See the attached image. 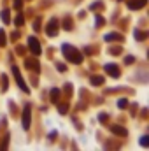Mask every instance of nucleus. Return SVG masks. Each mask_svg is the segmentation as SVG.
I'll list each match as a JSON object with an SVG mask.
<instances>
[{
  "label": "nucleus",
  "instance_id": "obj_1",
  "mask_svg": "<svg viewBox=\"0 0 149 151\" xmlns=\"http://www.w3.org/2000/svg\"><path fill=\"white\" fill-rule=\"evenodd\" d=\"M12 72H14V76H16V79H18V84H19V88H23L25 91H28L27 84L23 83V79H21V76H19V72H18V69H16V67H12Z\"/></svg>",
  "mask_w": 149,
  "mask_h": 151
},
{
  "label": "nucleus",
  "instance_id": "obj_2",
  "mask_svg": "<svg viewBox=\"0 0 149 151\" xmlns=\"http://www.w3.org/2000/svg\"><path fill=\"white\" fill-rule=\"evenodd\" d=\"M30 47H32V53H35V55H39V53H40V44H39L34 37L30 39Z\"/></svg>",
  "mask_w": 149,
  "mask_h": 151
},
{
  "label": "nucleus",
  "instance_id": "obj_3",
  "mask_svg": "<svg viewBox=\"0 0 149 151\" xmlns=\"http://www.w3.org/2000/svg\"><path fill=\"white\" fill-rule=\"evenodd\" d=\"M23 127H30V107H25V116H23Z\"/></svg>",
  "mask_w": 149,
  "mask_h": 151
},
{
  "label": "nucleus",
  "instance_id": "obj_4",
  "mask_svg": "<svg viewBox=\"0 0 149 151\" xmlns=\"http://www.w3.org/2000/svg\"><path fill=\"white\" fill-rule=\"evenodd\" d=\"M105 70H107L109 74H112V76H117V69L114 67V63H109V65H105Z\"/></svg>",
  "mask_w": 149,
  "mask_h": 151
},
{
  "label": "nucleus",
  "instance_id": "obj_5",
  "mask_svg": "<svg viewBox=\"0 0 149 151\" xmlns=\"http://www.w3.org/2000/svg\"><path fill=\"white\" fill-rule=\"evenodd\" d=\"M146 4V0H139V2H132L130 4V7H137V5H144Z\"/></svg>",
  "mask_w": 149,
  "mask_h": 151
},
{
  "label": "nucleus",
  "instance_id": "obj_6",
  "mask_svg": "<svg viewBox=\"0 0 149 151\" xmlns=\"http://www.w3.org/2000/svg\"><path fill=\"white\" fill-rule=\"evenodd\" d=\"M47 32H49V34H54V32H56V27H54V21H53V25H49V27H47Z\"/></svg>",
  "mask_w": 149,
  "mask_h": 151
},
{
  "label": "nucleus",
  "instance_id": "obj_7",
  "mask_svg": "<svg viewBox=\"0 0 149 151\" xmlns=\"http://www.w3.org/2000/svg\"><path fill=\"white\" fill-rule=\"evenodd\" d=\"M140 144L146 146V144H148V137H142V139H140Z\"/></svg>",
  "mask_w": 149,
  "mask_h": 151
}]
</instances>
